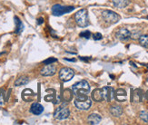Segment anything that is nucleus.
Returning a JSON list of instances; mask_svg holds the SVG:
<instances>
[{"label":"nucleus","instance_id":"393cba45","mask_svg":"<svg viewBox=\"0 0 148 125\" xmlns=\"http://www.w3.org/2000/svg\"><path fill=\"white\" fill-rule=\"evenodd\" d=\"M66 61H69V62H75V59H68V58H65Z\"/></svg>","mask_w":148,"mask_h":125},{"label":"nucleus","instance_id":"b1692460","mask_svg":"<svg viewBox=\"0 0 148 125\" xmlns=\"http://www.w3.org/2000/svg\"><path fill=\"white\" fill-rule=\"evenodd\" d=\"M80 59H81V60H83V61L88 62V60L90 59V57H88V58H86V57H82V56H80Z\"/></svg>","mask_w":148,"mask_h":125},{"label":"nucleus","instance_id":"a211bd4d","mask_svg":"<svg viewBox=\"0 0 148 125\" xmlns=\"http://www.w3.org/2000/svg\"><path fill=\"white\" fill-rule=\"evenodd\" d=\"M139 44L142 45L143 47L145 48H148V36L147 35H142L140 36L139 38Z\"/></svg>","mask_w":148,"mask_h":125},{"label":"nucleus","instance_id":"9d476101","mask_svg":"<svg viewBox=\"0 0 148 125\" xmlns=\"http://www.w3.org/2000/svg\"><path fill=\"white\" fill-rule=\"evenodd\" d=\"M56 65L53 64H47L46 66L41 70L40 74L43 76H52L56 74Z\"/></svg>","mask_w":148,"mask_h":125},{"label":"nucleus","instance_id":"f3484780","mask_svg":"<svg viewBox=\"0 0 148 125\" xmlns=\"http://www.w3.org/2000/svg\"><path fill=\"white\" fill-rule=\"evenodd\" d=\"M15 20H16V30L15 33L16 34H20V33L24 30V25L21 22V20L19 19L18 17H15Z\"/></svg>","mask_w":148,"mask_h":125},{"label":"nucleus","instance_id":"f03ea898","mask_svg":"<svg viewBox=\"0 0 148 125\" xmlns=\"http://www.w3.org/2000/svg\"><path fill=\"white\" fill-rule=\"evenodd\" d=\"M72 91L75 96L87 95V94H89V92H90V85L87 81L82 80L73 85Z\"/></svg>","mask_w":148,"mask_h":125},{"label":"nucleus","instance_id":"ddd939ff","mask_svg":"<svg viewBox=\"0 0 148 125\" xmlns=\"http://www.w3.org/2000/svg\"><path fill=\"white\" fill-rule=\"evenodd\" d=\"M110 113L114 117H119L123 114V108L121 106H112L110 108Z\"/></svg>","mask_w":148,"mask_h":125},{"label":"nucleus","instance_id":"20e7f679","mask_svg":"<svg viewBox=\"0 0 148 125\" xmlns=\"http://www.w3.org/2000/svg\"><path fill=\"white\" fill-rule=\"evenodd\" d=\"M75 22L77 25L80 27H86L89 25V19H88V13L86 9H81L77 11L75 16Z\"/></svg>","mask_w":148,"mask_h":125},{"label":"nucleus","instance_id":"9b49d317","mask_svg":"<svg viewBox=\"0 0 148 125\" xmlns=\"http://www.w3.org/2000/svg\"><path fill=\"white\" fill-rule=\"evenodd\" d=\"M44 111V107L43 105L38 103V102H34L30 107V113H33L34 115H40Z\"/></svg>","mask_w":148,"mask_h":125},{"label":"nucleus","instance_id":"f8f14e48","mask_svg":"<svg viewBox=\"0 0 148 125\" xmlns=\"http://www.w3.org/2000/svg\"><path fill=\"white\" fill-rule=\"evenodd\" d=\"M102 120V117L97 114V113H92L90 114L87 118V121L89 124H92V125H96V124H99L100 122Z\"/></svg>","mask_w":148,"mask_h":125},{"label":"nucleus","instance_id":"6ab92c4d","mask_svg":"<svg viewBox=\"0 0 148 125\" xmlns=\"http://www.w3.org/2000/svg\"><path fill=\"white\" fill-rule=\"evenodd\" d=\"M140 118L144 122H145L146 123H148V111H141V113H140Z\"/></svg>","mask_w":148,"mask_h":125},{"label":"nucleus","instance_id":"f257e3e1","mask_svg":"<svg viewBox=\"0 0 148 125\" xmlns=\"http://www.w3.org/2000/svg\"><path fill=\"white\" fill-rule=\"evenodd\" d=\"M111 92L112 89L110 87H104L100 89H95L92 93V99L95 102H103V101H111Z\"/></svg>","mask_w":148,"mask_h":125},{"label":"nucleus","instance_id":"aec40b11","mask_svg":"<svg viewBox=\"0 0 148 125\" xmlns=\"http://www.w3.org/2000/svg\"><path fill=\"white\" fill-rule=\"evenodd\" d=\"M80 37H83V38H86V39H89L90 36H91V33L89 31H85V32H81L80 33Z\"/></svg>","mask_w":148,"mask_h":125},{"label":"nucleus","instance_id":"7ed1b4c3","mask_svg":"<svg viewBox=\"0 0 148 125\" xmlns=\"http://www.w3.org/2000/svg\"><path fill=\"white\" fill-rule=\"evenodd\" d=\"M75 105L77 109L82 111H87L90 109L92 105V101L87 95H80L76 96L75 100Z\"/></svg>","mask_w":148,"mask_h":125},{"label":"nucleus","instance_id":"4be33fe9","mask_svg":"<svg viewBox=\"0 0 148 125\" xmlns=\"http://www.w3.org/2000/svg\"><path fill=\"white\" fill-rule=\"evenodd\" d=\"M102 35L100 34V33H96V34L93 35V38H94V40L95 41H98V40H101L102 39Z\"/></svg>","mask_w":148,"mask_h":125},{"label":"nucleus","instance_id":"2eb2a0df","mask_svg":"<svg viewBox=\"0 0 148 125\" xmlns=\"http://www.w3.org/2000/svg\"><path fill=\"white\" fill-rule=\"evenodd\" d=\"M115 99L118 102H125L126 99V93L125 91L123 89H119L116 91V94H115Z\"/></svg>","mask_w":148,"mask_h":125},{"label":"nucleus","instance_id":"0eeeda50","mask_svg":"<svg viewBox=\"0 0 148 125\" xmlns=\"http://www.w3.org/2000/svg\"><path fill=\"white\" fill-rule=\"evenodd\" d=\"M75 71L69 67H64L59 72V79L62 82H68L74 77Z\"/></svg>","mask_w":148,"mask_h":125},{"label":"nucleus","instance_id":"5701e85b","mask_svg":"<svg viewBox=\"0 0 148 125\" xmlns=\"http://www.w3.org/2000/svg\"><path fill=\"white\" fill-rule=\"evenodd\" d=\"M43 23H44V18H43V17L39 18V19L37 20V24H38V25H41V24H43Z\"/></svg>","mask_w":148,"mask_h":125},{"label":"nucleus","instance_id":"1a4fd4ad","mask_svg":"<svg viewBox=\"0 0 148 125\" xmlns=\"http://www.w3.org/2000/svg\"><path fill=\"white\" fill-rule=\"evenodd\" d=\"M115 36H116L119 40L125 41L131 38V32L126 28H120L115 33Z\"/></svg>","mask_w":148,"mask_h":125},{"label":"nucleus","instance_id":"6e6552de","mask_svg":"<svg viewBox=\"0 0 148 125\" xmlns=\"http://www.w3.org/2000/svg\"><path fill=\"white\" fill-rule=\"evenodd\" d=\"M70 116V111L67 107H58L55 111V118L57 120H66Z\"/></svg>","mask_w":148,"mask_h":125},{"label":"nucleus","instance_id":"412c9836","mask_svg":"<svg viewBox=\"0 0 148 125\" xmlns=\"http://www.w3.org/2000/svg\"><path fill=\"white\" fill-rule=\"evenodd\" d=\"M57 61V59L56 58H54V57H50L48 59H47V60H45L43 63L45 64H54Z\"/></svg>","mask_w":148,"mask_h":125},{"label":"nucleus","instance_id":"4468645a","mask_svg":"<svg viewBox=\"0 0 148 125\" xmlns=\"http://www.w3.org/2000/svg\"><path fill=\"white\" fill-rule=\"evenodd\" d=\"M113 4L117 8H125L129 4V0H113Z\"/></svg>","mask_w":148,"mask_h":125},{"label":"nucleus","instance_id":"423d86ee","mask_svg":"<svg viewBox=\"0 0 148 125\" xmlns=\"http://www.w3.org/2000/svg\"><path fill=\"white\" fill-rule=\"evenodd\" d=\"M73 10H75V6H66V5H55L52 8V13L54 16H60L65 14H67V13L72 12Z\"/></svg>","mask_w":148,"mask_h":125},{"label":"nucleus","instance_id":"dca6fc26","mask_svg":"<svg viewBox=\"0 0 148 125\" xmlns=\"http://www.w3.org/2000/svg\"><path fill=\"white\" fill-rule=\"evenodd\" d=\"M28 82H29V79L27 76H20L16 80L15 86H23V85L27 84Z\"/></svg>","mask_w":148,"mask_h":125},{"label":"nucleus","instance_id":"a878e982","mask_svg":"<svg viewBox=\"0 0 148 125\" xmlns=\"http://www.w3.org/2000/svg\"><path fill=\"white\" fill-rule=\"evenodd\" d=\"M147 19H148V16H147Z\"/></svg>","mask_w":148,"mask_h":125},{"label":"nucleus","instance_id":"39448f33","mask_svg":"<svg viewBox=\"0 0 148 125\" xmlns=\"http://www.w3.org/2000/svg\"><path fill=\"white\" fill-rule=\"evenodd\" d=\"M103 19L108 24H115L120 20V16L115 12L111 10H105L102 12Z\"/></svg>","mask_w":148,"mask_h":125}]
</instances>
